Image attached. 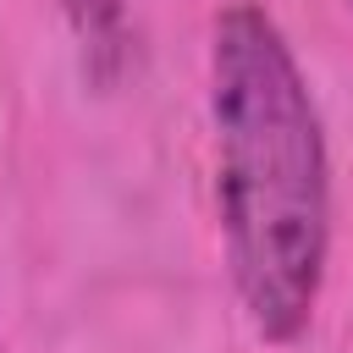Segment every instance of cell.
<instances>
[{"instance_id": "cell-3", "label": "cell", "mask_w": 353, "mask_h": 353, "mask_svg": "<svg viewBox=\"0 0 353 353\" xmlns=\"http://www.w3.org/2000/svg\"><path fill=\"white\" fill-rule=\"evenodd\" d=\"M347 11H353V0H347Z\"/></svg>"}, {"instance_id": "cell-4", "label": "cell", "mask_w": 353, "mask_h": 353, "mask_svg": "<svg viewBox=\"0 0 353 353\" xmlns=\"http://www.w3.org/2000/svg\"><path fill=\"white\" fill-rule=\"evenodd\" d=\"M0 353H6V347H0Z\"/></svg>"}, {"instance_id": "cell-1", "label": "cell", "mask_w": 353, "mask_h": 353, "mask_svg": "<svg viewBox=\"0 0 353 353\" xmlns=\"http://www.w3.org/2000/svg\"><path fill=\"white\" fill-rule=\"evenodd\" d=\"M204 110L232 298L265 347H298L331 276V143L309 72L259 0L210 17Z\"/></svg>"}, {"instance_id": "cell-2", "label": "cell", "mask_w": 353, "mask_h": 353, "mask_svg": "<svg viewBox=\"0 0 353 353\" xmlns=\"http://www.w3.org/2000/svg\"><path fill=\"white\" fill-rule=\"evenodd\" d=\"M66 17V33L83 55V72L110 77L127 44V0H55Z\"/></svg>"}]
</instances>
